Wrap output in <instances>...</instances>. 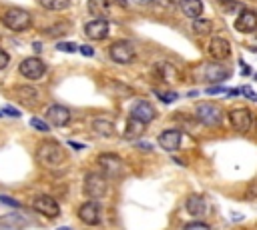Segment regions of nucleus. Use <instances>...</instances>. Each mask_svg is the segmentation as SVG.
Returning a JSON list of instances; mask_svg holds the SVG:
<instances>
[{"label": "nucleus", "instance_id": "4", "mask_svg": "<svg viewBox=\"0 0 257 230\" xmlns=\"http://www.w3.org/2000/svg\"><path fill=\"white\" fill-rule=\"evenodd\" d=\"M98 166H100V170H102V174H104L106 178H118V176H122V172H124V164H122L120 156H116V154H112V152L100 154V156H98Z\"/></svg>", "mask_w": 257, "mask_h": 230}, {"label": "nucleus", "instance_id": "29", "mask_svg": "<svg viewBox=\"0 0 257 230\" xmlns=\"http://www.w3.org/2000/svg\"><path fill=\"white\" fill-rule=\"evenodd\" d=\"M183 230H211V226L205 222H189Z\"/></svg>", "mask_w": 257, "mask_h": 230}, {"label": "nucleus", "instance_id": "22", "mask_svg": "<svg viewBox=\"0 0 257 230\" xmlns=\"http://www.w3.org/2000/svg\"><path fill=\"white\" fill-rule=\"evenodd\" d=\"M143 132H145V124L139 122V120H135V118H128L126 130H124V138L126 140H139L143 136Z\"/></svg>", "mask_w": 257, "mask_h": 230}, {"label": "nucleus", "instance_id": "27", "mask_svg": "<svg viewBox=\"0 0 257 230\" xmlns=\"http://www.w3.org/2000/svg\"><path fill=\"white\" fill-rule=\"evenodd\" d=\"M159 70H163V80H173V76H177V70L173 68V66H169V64H165V62H161L159 66H157Z\"/></svg>", "mask_w": 257, "mask_h": 230}, {"label": "nucleus", "instance_id": "34", "mask_svg": "<svg viewBox=\"0 0 257 230\" xmlns=\"http://www.w3.org/2000/svg\"><path fill=\"white\" fill-rule=\"evenodd\" d=\"M225 10H227L229 14H233L235 10H241V4H237V2H227V4H225Z\"/></svg>", "mask_w": 257, "mask_h": 230}, {"label": "nucleus", "instance_id": "37", "mask_svg": "<svg viewBox=\"0 0 257 230\" xmlns=\"http://www.w3.org/2000/svg\"><path fill=\"white\" fill-rule=\"evenodd\" d=\"M133 4H137V6H149V4H153L155 0H131Z\"/></svg>", "mask_w": 257, "mask_h": 230}, {"label": "nucleus", "instance_id": "13", "mask_svg": "<svg viewBox=\"0 0 257 230\" xmlns=\"http://www.w3.org/2000/svg\"><path fill=\"white\" fill-rule=\"evenodd\" d=\"M84 36L90 40H104L108 36V22L104 18H94L84 26Z\"/></svg>", "mask_w": 257, "mask_h": 230}, {"label": "nucleus", "instance_id": "41", "mask_svg": "<svg viewBox=\"0 0 257 230\" xmlns=\"http://www.w3.org/2000/svg\"><path fill=\"white\" fill-rule=\"evenodd\" d=\"M32 48H34V52H40L42 50V44L40 42H32Z\"/></svg>", "mask_w": 257, "mask_h": 230}, {"label": "nucleus", "instance_id": "9", "mask_svg": "<svg viewBox=\"0 0 257 230\" xmlns=\"http://www.w3.org/2000/svg\"><path fill=\"white\" fill-rule=\"evenodd\" d=\"M195 114L205 126H219L223 122V112L215 104H199Z\"/></svg>", "mask_w": 257, "mask_h": 230}, {"label": "nucleus", "instance_id": "10", "mask_svg": "<svg viewBox=\"0 0 257 230\" xmlns=\"http://www.w3.org/2000/svg\"><path fill=\"white\" fill-rule=\"evenodd\" d=\"M207 50H209V56L213 60H217V62H221V60H225V58L231 56V44L225 38H221V36H213L209 40Z\"/></svg>", "mask_w": 257, "mask_h": 230}, {"label": "nucleus", "instance_id": "14", "mask_svg": "<svg viewBox=\"0 0 257 230\" xmlns=\"http://www.w3.org/2000/svg\"><path fill=\"white\" fill-rule=\"evenodd\" d=\"M131 118L143 122V124H149L153 118H155V108L153 104H149L147 100H137L131 108Z\"/></svg>", "mask_w": 257, "mask_h": 230}, {"label": "nucleus", "instance_id": "35", "mask_svg": "<svg viewBox=\"0 0 257 230\" xmlns=\"http://www.w3.org/2000/svg\"><path fill=\"white\" fill-rule=\"evenodd\" d=\"M223 92H227L225 88H221V86H213V88H209L207 90V94H223Z\"/></svg>", "mask_w": 257, "mask_h": 230}, {"label": "nucleus", "instance_id": "2", "mask_svg": "<svg viewBox=\"0 0 257 230\" xmlns=\"http://www.w3.org/2000/svg\"><path fill=\"white\" fill-rule=\"evenodd\" d=\"M36 156H38L40 164H44V166H48V168H54V166H58V164L64 162V150H62V146H60L58 142H54V140L42 142V144L38 146V150H36Z\"/></svg>", "mask_w": 257, "mask_h": 230}, {"label": "nucleus", "instance_id": "8", "mask_svg": "<svg viewBox=\"0 0 257 230\" xmlns=\"http://www.w3.org/2000/svg\"><path fill=\"white\" fill-rule=\"evenodd\" d=\"M32 208H34L40 216H44V218H56V216H60V206H58V202H56L52 196H46V194L36 196V198L32 200Z\"/></svg>", "mask_w": 257, "mask_h": 230}, {"label": "nucleus", "instance_id": "30", "mask_svg": "<svg viewBox=\"0 0 257 230\" xmlns=\"http://www.w3.org/2000/svg\"><path fill=\"white\" fill-rule=\"evenodd\" d=\"M30 124H32V128H36L40 132H48V126L42 120H38V118H30Z\"/></svg>", "mask_w": 257, "mask_h": 230}, {"label": "nucleus", "instance_id": "38", "mask_svg": "<svg viewBox=\"0 0 257 230\" xmlns=\"http://www.w3.org/2000/svg\"><path fill=\"white\" fill-rule=\"evenodd\" d=\"M80 52H82L84 56H92V54H94V50H92L90 46H82V48H80Z\"/></svg>", "mask_w": 257, "mask_h": 230}, {"label": "nucleus", "instance_id": "19", "mask_svg": "<svg viewBox=\"0 0 257 230\" xmlns=\"http://www.w3.org/2000/svg\"><path fill=\"white\" fill-rule=\"evenodd\" d=\"M179 10L183 16L195 20L203 14V2L201 0H179Z\"/></svg>", "mask_w": 257, "mask_h": 230}, {"label": "nucleus", "instance_id": "16", "mask_svg": "<svg viewBox=\"0 0 257 230\" xmlns=\"http://www.w3.org/2000/svg\"><path fill=\"white\" fill-rule=\"evenodd\" d=\"M181 140H183V136H181L179 130H165V132L159 134V146L163 150H167V152L179 150L181 148Z\"/></svg>", "mask_w": 257, "mask_h": 230}, {"label": "nucleus", "instance_id": "12", "mask_svg": "<svg viewBox=\"0 0 257 230\" xmlns=\"http://www.w3.org/2000/svg\"><path fill=\"white\" fill-rule=\"evenodd\" d=\"M235 30L241 34H251L257 30V12L255 10H241L235 20Z\"/></svg>", "mask_w": 257, "mask_h": 230}, {"label": "nucleus", "instance_id": "40", "mask_svg": "<svg viewBox=\"0 0 257 230\" xmlns=\"http://www.w3.org/2000/svg\"><path fill=\"white\" fill-rule=\"evenodd\" d=\"M241 90H243V92H245V96H249L251 100H257V96L253 94V90H251V88H241Z\"/></svg>", "mask_w": 257, "mask_h": 230}, {"label": "nucleus", "instance_id": "3", "mask_svg": "<svg viewBox=\"0 0 257 230\" xmlns=\"http://www.w3.org/2000/svg\"><path fill=\"white\" fill-rule=\"evenodd\" d=\"M108 192V180L102 172H88L84 176V194L90 200H100Z\"/></svg>", "mask_w": 257, "mask_h": 230}, {"label": "nucleus", "instance_id": "33", "mask_svg": "<svg viewBox=\"0 0 257 230\" xmlns=\"http://www.w3.org/2000/svg\"><path fill=\"white\" fill-rule=\"evenodd\" d=\"M8 62H10V58H8V54H6L4 50H0V70H4V68L8 66Z\"/></svg>", "mask_w": 257, "mask_h": 230}, {"label": "nucleus", "instance_id": "26", "mask_svg": "<svg viewBox=\"0 0 257 230\" xmlns=\"http://www.w3.org/2000/svg\"><path fill=\"white\" fill-rule=\"evenodd\" d=\"M22 226H24V218H20L16 214L0 218V228H22Z\"/></svg>", "mask_w": 257, "mask_h": 230}, {"label": "nucleus", "instance_id": "39", "mask_svg": "<svg viewBox=\"0 0 257 230\" xmlns=\"http://www.w3.org/2000/svg\"><path fill=\"white\" fill-rule=\"evenodd\" d=\"M62 26H64V24H58V26H54V28H62ZM54 32H56V30H46V34H48V36H52ZM62 32H66V28H62V30H58V34H62Z\"/></svg>", "mask_w": 257, "mask_h": 230}, {"label": "nucleus", "instance_id": "5", "mask_svg": "<svg viewBox=\"0 0 257 230\" xmlns=\"http://www.w3.org/2000/svg\"><path fill=\"white\" fill-rule=\"evenodd\" d=\"M108 56H110V60L116 62V64H131V62L135 60L137 52H135V46H133L131 42L118 40V42H114V44L110 46Z\"/></svg>", "mask_w": 257, "mask_h": 230}, {"label": "nucleus", "instance_id": "32", "mask_svg": "<svg viewBox=\"0 0 257 230\" xmlns=\"http://www.w3.org/2000/svg\"><path fill=\"white\" fill-rule=\"evenodd\" d=\"M157 96H159L163 102H173V100H177V94H175V92H171V94H163V92H157Z\"/></svg>", "mask_w": 257, "mask_h": 230}, {"label": "nucleus", "instance_id": "7", "mask_svg": "<svg viewBox=\"0 0 257 230\" xmlns=\"http://www.w3.org/2000/svg\"><path fill=\"white\" fill-rule=\"evenodd\" d=\"M229 122H231V128L235 132H241V134L249 132L253 128V124H255L253 114L247 108H235V110H231L229 112Z\"/></svg>", "mask_w": 257, "mask_h": 230}, {"label": "nucleus", "instance_id": "21", "mask_svg": "<svg viewBox=\"0 0 257 230\" xmlns=\"http://www.w3.org/2000/svg\"><path fill=\"white\" fill-rule=\"evenodd\" d=\"M92 130H94V134H98V136H104V138H110V136H114V124H112L110 120H102V118H96V120L92 122Z\"/></svg>", "mask_w": 257, "mask_h": 230}, {"label": "nucleus", "instance_id": "18", "mask_svg": "<svg viewBox=\"0 0 257 230\" xmlns=\"http://www.w3.org/2000/svg\"><path fill=\"white\" fill-rule=\"evenodd\" d=\"M185 210H187V214L199 218V216H203V214L207 212V202H205L203 196H199V194H191V196L185 200Z\"/></svg>", "mask_w": 257, "mask_h": 230}, {"label": "nucleus", "instance_id": "24", "mask_svg": "<svg viewBox=\"0 0 257 230\" xmlns=\"http://www.w3.org/2000/svg\"><path fill=\"white\" fill-rule=\"evenodd\" d=\"M211 28H213V22L211 20H207V18H195L193 20V32L195 34H199V36H205V34H209L211 32Z\"/></svg>", "mask_w": 257, "mask_h": 230}, {"label": "nucleus", "instance_id": "28", "mask_svg": "<svg viewBox=\"0 0 257 230\" xmlns=\"http://www.w3.org/2000/svg\"><path fill=\"white\" fill-rule=\"evenodd\" d=\"M54 48H56V50H60V52H66V54H72V52H76V50H78L72 42H56V44H54Z\"/></svg>", "mask_w": 257, "mask_h": 230}, {"label": "nucleus", "instance_id": "15", "mask_svg": "<svg viewBox=\"0 0 257 230\" xmlns=\"http://www.w3.org/2000/svg\"><path fill=\"white\" fill-rule=\"evenodd\" d=\"M46 120L52 124V126H66L70 122V110L64 108L62 104H52L48 110H46Z\"/></svg>", "mask_w": 257, "mask_h": 230}, {"label": "nucleus", "instance_id": "42", "mask_svg": "<svg viewBox=\"0 0 257 230\" xmlns=\"http://www.w3.org/2000/svg\"><path fill=\"white\" fill-rule=\"evenodd\" d=\"M56 230H70V228H56Z\"/></svg>", "mask_w": 257, "mask_h": 230}, {"label": "nucleus", "instance_id": "31", "mask_svg": "<svg viewBox=\"0 0 257 230\" xmlns=\"http://www.w3.org/2000/svg\"><path fill=\"white\" fill-rule=\"evenodd\" d=\"M0 202H2V204H6V206H10V208H18V206H20V204H18V200L8 198V196H0Z\"/></svg>", "mask_w": 257, "mask_h": 230}, {"label": "nucleus", "instance_id": "20", "mask_svg": "<svg viewBox=\"0 0 257 230\" xmlns=\"http://www.w3.org/2000/svg\"><path fill=\"white\" fill-rule=\"evenodd\" d=\"M108 8H110V2L108 0H88V4H86L88 14H92L94 18L106 16L108 14Z\"/></svg>", "mask_w": 257, "mask_h": 230}, {"label": "nucleus", "instance_id": "36", "mask_svg": "<svg viewBox=\"0 0 257 230\" xmlns=\"http://www.w3.org/2000/svg\"><path fill=\"white\" fill-rule=\"evenodd\" d=\"M2 112H4V114H10V116H14V118H18V116H20V112H18V110H12L10 106H6Z\"/></svg>", "mask_w": 257, "mask_h": 230}, {"label": "nucleus", "instance_id": "17", "mask_svg": "<svg viewBox=\"0 0 257 230\" xmlns=\"http://www.w3.org/2000/svg\"><path fill=\"white\" fill-rule=\"evenodd\" d=\"M227 78H229V70H227V68H223L219 62L205 66V76H203V80H205V82L219 84V82H223V80H227Z\"/></svg>", "mask_w": 257, "mask_h": 230}, {"label": "nucleus", "instance_id": "6", "mask_svg": "<svg viewBox=\"0 0 257 230\" xmlns=\"http://www.w3.org/2000/svg\"><path fill=\"white\" fill-rule=\"evenodd\" d=\"M18 72H20L26 80L34 82V80H40V78L44 76L46 66H44V62L38 60L36 56H30V58H24V60L18 64Z\"/></svg>", "mask_w": 257, "mask_h": 230}, {"label": "nucleus", "instance_id": "1", "mask_svg": "<svg viewBox=\"0 0 257 230\" xmlns=\"http://www.w3.org/2000/svg\"><path fill=\"white\" fill-rule=\"evenodd\" d=\"M0 22L4 24V28H8L10 32H24L30 28L32 24V18L26 10L22 8H8L2 12L0 16Z\"/></svg>", "mask_w": 257, "mask_h": 230}, {"label": "nucleus", "instance_id": "23", "mask_svg": "<svg viewBox=\"0 0 257 230\" xmlns=\"http://www.w3.org/2000/svg\"><path fill=\"white\" fill-rule=\"evenodd\" d=\"M16 96L22 104H36L38 102V92L34 88H16Z\"/></svg>", "mask_w": 257, "mask_h": 230}, {"label": "nucleus", "instance_id": "11", "mask_svg": "<svg viewBox=\"0 0 257 230\" xmlns=\"http://www.w3.org/2000/svg\"><path fill=\"white\" fill-rule=\"evenodd\" d=\"M78 218L88 224V226H96L100 222V208L96 200H86L84 204H80L78 208Z\"/></svg>", "mask_w": 257, "mask_h": 230}, {"label": "nucleus", "instance_id": "25", "mask_svg": "<svg viewBox=\"0 0 257 230\" xmlns=\"http://www.w3.org/2000/svg\"><path fill=\"white\" fill-rule=\"evenodd\" d=\"M42 8L46 10H52V12H60V10H66L70 6V0H38Z\"/></svg>", "mask_w": 257, "mask_h": 230}]
</instances>
